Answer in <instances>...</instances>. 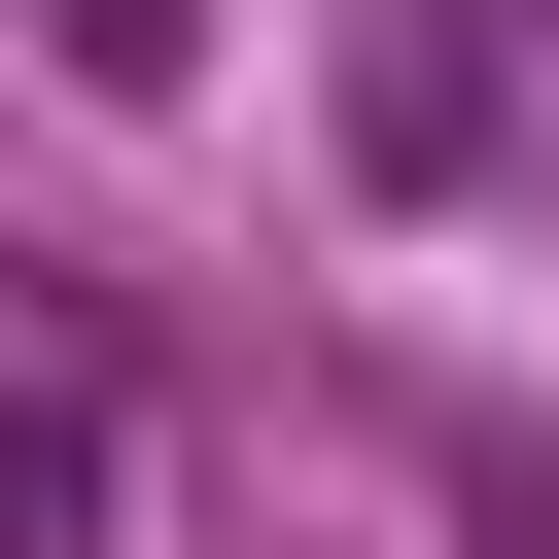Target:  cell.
Segmentation results:
<instances>
[{
    "label": "cell",
    "mask_w": 559,
    "mask_h": 559,
    "mask_svg": "<svg viewBox=\"0 0 559 559\" xmlns=\"http://www.w3.org/2000/svg\"><path fill=\"white\" fill-rule=\"evenodd\" d=\"M0 524H35V559L140 524V384H105V349H0Z\"/></svg>",
    "instance_id": "obj_1"
},
{
    "label": "cell",
    "mask_w": 559,
    "mask_h": 559,
    "mask_svg": "<svg viewBox=\"0 0 559 559\" xmlns=\"http://www.w3.org/2000/svg\"><path fill=\"white\" fill-rule=\"evenodd\" d=\"M35 70L70 105H210V0H35Z\"/></svg>",
    "instance_id": "obj_2"
}]
</instances>
